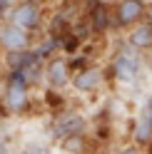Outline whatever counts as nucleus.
<instances>
[{
  "label": "nucleus",
  "mask_w": 152,
  "mask_h": 154,
  "mask_svg": "<svg viewBox=\"0 0 152 154\" xmlns=\"http://www.w3.org/2000/svg\"><path fill=\"white\" fill-rule=\"evenodd\" d=\"M10 23L23 30H37L43 23V5L37 0H17L10 13Z\"/></svg>",
  "instance_id": "obj_1"
},
{
  "label": "nucleus",
  "mask_w": 152,
  "mask_h": 154,
  "mask_svg": "<svg viewBox=\"0 0 152 154\" xmlns=\"http://www.w3.org/2000/svg\"><path fill=\"white\" fill-rule=\"evenodd\" d=\"M5 102L13 112L25 109L27 104V80L23 72H13L8 80V90H5Z\"/></svg>",
  "instance_id": "obj_2"
},
{
  "label": "nucleus",
  "mask_w": 152,
  "mask_h": 154,
  "mask_svg": "<svg viewBox=\"0 0 152 154\" xmlns=\"http://www.w3.org/2000/svg\"><path fill=\"white\" fill-rule=\"evenodd\" d=\"M0 45H3L8 52L27 50V47H30V35H27V30L17 27L15 23H5L0 27Z\"/></svg>",
  "instance_id": "obj_3"
},
{
  "label": "nucleus",
  "mask_w": 152,
  "mask_h": 154,
  "mask_svg": "<svg viewBox=\"0 0 152 154\" xmlns=\"http://www.w3.org/2000/svg\"><path fill=\"white\" fill-rule=\"evenodd\" d=\"M115 17L120 25H132L145 17V3L142 0H122L115 10Z\"/></svg>",
  "instance_id": "obj_4"
},
{
  "label": "nucleus",
  "mask_w": 152,
  "mask_h": 154,
  "mask_svg": "<svg viewBox=\"0 0 152 154\" xmlns=\"http://www.w3.org/2000/svg\"><path fill=\"white\" fill-rule=\"evenodd\" d=\"M112 72H115V77L120 82H135L137 75H140V65L132 55H117L115 62H112Z\"/></svg>",
  "instance_id": "obj_5"
},
{
  "label": "nucleus",
  "mask_w": 152,
  "mask_h": 154,
  "mask_svg": "<svg viewBox=\"0 0 152 154\" xmlns=\"http://www.w3.org/2000/svg\"><path fill=\"white\" fill-rule=\"evenodd\" d=\"M82 127H85V122H82L80 114L68 112V114H62V117L55 122L52 134H55V137H60V139H65V137H70V134H80Z\"/></svg>",
  "instance_id": "obj_6"
},
{
  "label": "nucleus",
  "mask_w": 152,
  "mask_h": 154,
  "mask_svg": "<svg viewBox=\"0 0 152 154\" xmlns=\"http://www.w3.org/2000/svg\"><path fill=\"white\" fill-rule=\"evenodd\" d=\"M45 77L50 82V87H65L70 82V65L68 60H50L45 67Z\"/></svg>",
  "instance_id": "obj_7"
},
{
  "label": "nucleus",
  "mask_w": 152,
  "mask_h": 154,
  "mask_svg": "<svg viewBox=\"0 0 152 154\" xmlns=\"http://www.w3.org/2000/svg\"><path fill=\"white\" fill-rule=\"evenodd\" d=\"M100 82H102V72L97 70V67H87V70H80L78 75L72 77L75 90H80V92H90V90L97 87Z\"/></svg>",
  "instance_id": "obj_8"
},
{
  "label": "nucleus",
  "mask_w": 152,
  "mask_h": 154,
  "mask_svg": "<svg viewBox=\"0 0 152 154\" xmlns=\"http://www.w3.org/2000/svg\"><path fill=\"white\" fill-rule=\"evenodd\" d=\"M127 40L132 47L137 50H145V47H152V25L150 23H140L132 27V32L127 35Z\"/></svg>",
  "instance_id": "obj_9"
},
{
  "label": "nucleus",
  "mask_w": 152,
  "mask_h": 154,
  "mask_svg": "<svg viewBox=\"0 0 152 154\" xmlns=\"http://www.w3.org/2000/svg\"><path fill=\"white\" fill-rule=\"evenodd\" d=\"M150 129H152V119L145 117V119L137 124V139H140V142H147V139H150Z\"/></svg>",
  "instance_id": "obj_10"
},
{
  "label": "nucleus",
  "mask_w": 152,
  "mask_h": 154,
  "mask_svg": "<svg viewBox=\"0 0 152 154\" xmlns=\"http://www.w3.org/2000/svg\"><path fill=\"white\" fill-rule=\"evenodd\" d=\"M17 3V0H0V15L8 13V10H13V5Z\"/></svg>",
  "instance_id": "obj_11"
},
{
  "label": "nucleus",
  "mask_w": 152,
  "mask_h": 154,
  "mask_svg": "<svg viewBox=\"0 0 152 154\" xmlns=\"http://www.w3.org/2000/svg\"><path fill=\"white\" fill-rule=\"evenodd\" d=\"M120 154H140V152H137V149H135V147H125V149H122V152H120Z\"/></svg>",
  "instance_id": "obj_12"
},
{
  "label": "nucleus",
  "mask_w": 152,
  "mask_h": 154,
  "mask_svg": "<svg viewBox=\"0 0 152 154\" xmlns=\"http://www.w3.org/2000/svg\"><path fill=\"white\" fill-rule=\"evenodd\" d=\"M145 15H147V17H150V25H152V3H150V5H147V8H145Z\"/></svg>",
  "instance_id": "obj_13"
},
{
  "label": "nucleus",
  "mask_w": 152,
  "mask_h": 154,
  "mask_svg": "<svg viewBox=\"0 0 152 154\" xmlns=\"http://www.w3.org/2000/svg\"><path fill=\"white\" fill-rule=\"evenodd\" d=\"M27 154H43V149H40V147H30V149H27Z\"/></svg>",
  "instance_id": "obj_14"
},
{
  "label": "nucleus",
  "mask_w": 152,
  "mask_h": 154,
  "mask_svg": "<svg viewBox=\"0 0 152 154\" xmlns=\"http://www.w3.org/2000/svg\"><path fill=\"white\" fill-rule=\"evenodd\" d=\"M147 117L152 119V97H150V102H147Z\"/></svg>",
  "instance_id": "obj_15"
}]
</instances>
